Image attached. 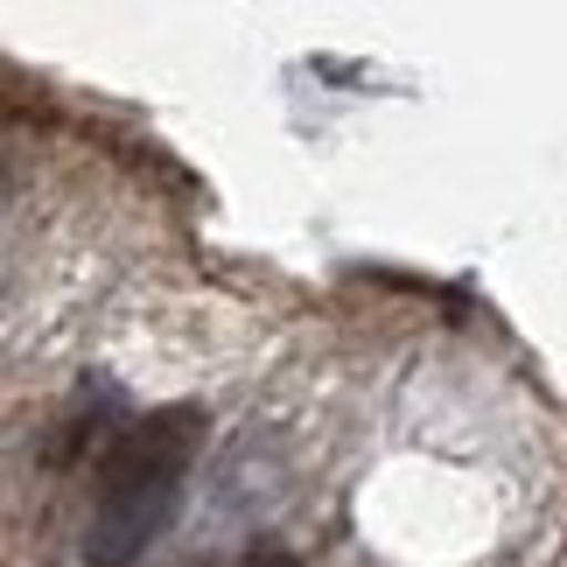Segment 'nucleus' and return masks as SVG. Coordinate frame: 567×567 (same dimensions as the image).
Wrapping results in <instances>:
<instances>
[{"label":"nucleus","mask_w":567,"mask_h":567,"mask_svg":"<svg viewBox=\"0 0 567 567\" xmlns=\"http://www.w3.org/2000/svg\"><path fill=\"white\" fill-rule=\"evenodd\" d=\"M196 434H204L196 406H162L113 434V449L99 463V512H92V533H84L92 567H134L168 533V518L183 505Z\"/></svg>","instance_id":"f257e3e1"}]
</instances>
